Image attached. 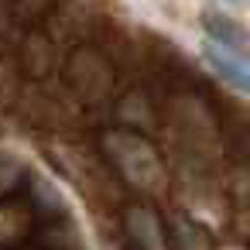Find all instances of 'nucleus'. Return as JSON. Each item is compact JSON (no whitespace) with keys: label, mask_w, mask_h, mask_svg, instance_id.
<instances>
[{"label":"nucleus","mask_w":250,"mask_h":250,"mask_svg":"<svg viewBox=\"0 0 250 250\" xmlns=\"http://www.w3.org/2000/svg\"><path fill=\"white\" fill-rule=\"evenodd\" d=\"M202 24H206V35H209L216 45H223L226 52H233V55H240L243 62H250V35H247L233 18H226V14H219V11H206V14H202Z\"/></svg>","instance_id":"obj_2"},{"label":"nucleus","mask_w":250,"mask_h":250,"mask_svg":"<svg viewBox=\"0 0 250 250\" xmlns=\"http://www.w3.org/2000/svg\"><path fill=\"white\" fill-rule=\"evenodd\" d=\"M226 4H233V7H250V0H226Z\"/></svg>","instance_id":"obj_3"},{"label":"nucleus","mask_w":250,"mask_h":250,"mask_svg":"<svg viewBox=\"0 0 250 250\" xmlns=\"http://www.w3.org/2000/svg\"><path fill=\"white\" fill-rule=\"evenodd\" d=\"M202 62L219 76V79H226L233 89H240V93H247L250 96V62H243L240 55H229L223 45H216V42H206L202 45Z\"/></svg>","instance_id":"obj_1"}]
</instances>
